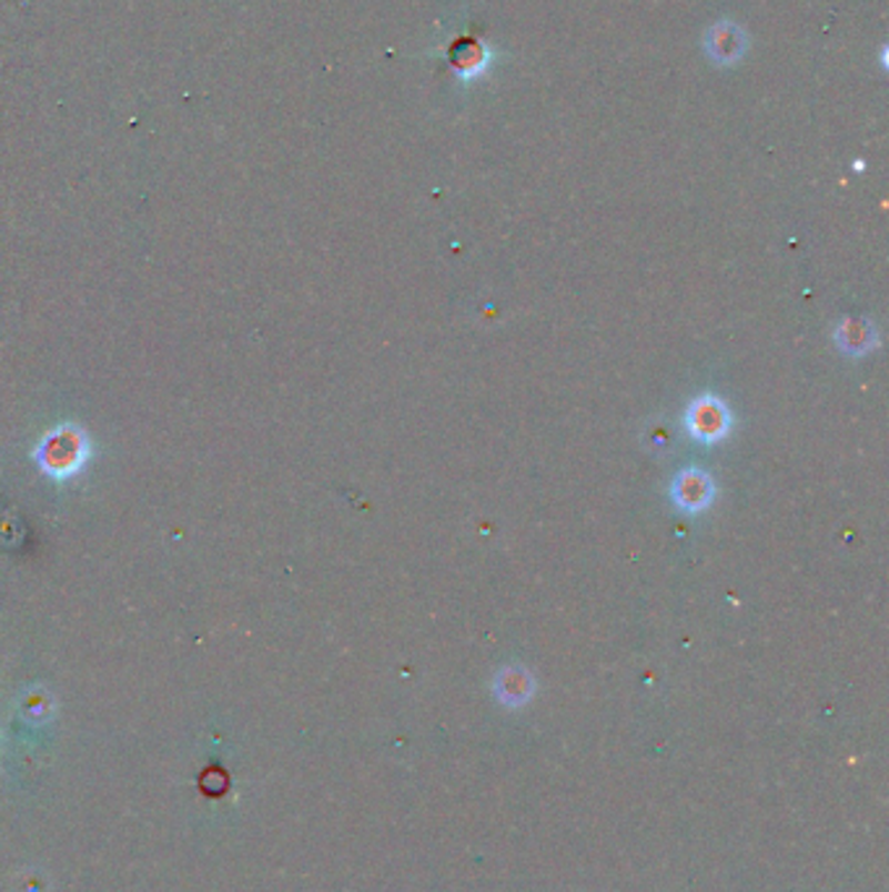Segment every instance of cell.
Returning a JSON list of instances; mask_svg holds the SVG:
<instances>
[{"label":"cell","instance_id":"obj_5","mask_svg":"<svg viewBox=\"0 0 889 892\" xmlns=\"http://www.w3.org/2000/svg\"><path fill=\"white\" fill-rule=\"evenodd\" d=\"M835 342L846 355H866L879 344L877 327L866 319H846L835 329Z\"/></svg>","mask_w":889,"mask_h":892},{"label":"cell","instance_id":"obj_4","mask_svg":"<svg viewBox=\"0 0 889 892\" xmlns=\"http://www.w3.org/2000/svg\"><path fill=\"white\" fill-rule=\"evenodd\" d=\"M746 44H749L746 42V34L736 24H730V21L715 24L705 37V48L709 52V58L723 66L736 63L746 52Z\"/></svg>","mask_w":889,"mask_h":892},{"label":"cell","instance_id":"obj_2","mask_svg":"<svg viewBox=\"0 0 889 892\" xmlns=\"http://www.w3.org/2000/svg\"><path fill=\"white\" fill-rule=\"evenodd\" d=\"M730 423H734V418H730L728 404L713 394L699 397L686 410V431L701 444H715V441L726 439Z\"/></svg>","mask_w":889,"mask_h":892},{"label":"cell","instance_id":"obj_6","mask_svg":"<svg viewBox=\"0 0 889 892\" xmlns=\"http://www.w3.org/2000/svg\"><path fill=\"white\" fill-rule=\"evenodd\" d=\"M496 694L506 704L527 702L529 694H533V676L525 669H519V665H509V669L498 673Z\"/></svg>","mask_w":889,"mask_h":892},{"label":"cell","instance_id":"obj_1","mask_svg":"<svg viewBox=\"0 0 889 892\" xmlns=\"http://www.w3.org/2000/svg\"><path fill=\"white\" fill-rule=\"evenodd\" d=\"M32 457L37 468L52 481H73L92 457V439L77 423H58L42 433Z\"/></svg>","mask_w":889,"mask_h":892},{"label":"cell","instance_id":"obj_3","mask_svg":"<svg viewBox=\"0 0 889 892\" xmlns=\"http://www.w3.org/2000/svg\"><path fill=\"white\" fill-rule=\"evenodd\" d=\"M670 497H674L676 507L684 509V512H705L715 501V483L705 470H681L676 475L674 485H670Z\"/></svg>","mask_w":889,"mask_h":892}]
</instances>
